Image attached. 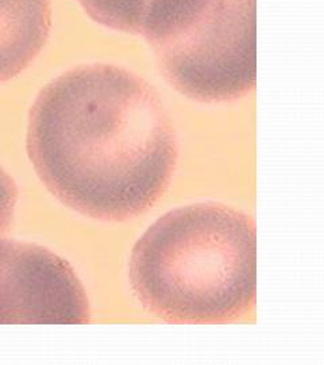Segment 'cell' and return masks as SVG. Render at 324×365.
I'll return each instance as SVG.
<instances>
[{"instance_id":"cell-1","label":"cell","mask_w":324,"mask_h":365,"mask_svg":"<svg viewBox=\"0 0 324 365\" xmlns=\"http://www.w3.org/2000/svg\"><path fill=\"white\" fill-rule=\"evenodd\" d=\"M27 152L53 195L103 221L150 209L177 161L173 125L155 88L105 64L72 69L41 91Z\"/></svg>"},{"instance_id":"cell-2","label":"cell","mask_w":324,"mask_h":365,"mask_svg":"<svg viewBox=\"0 0 324 365\" xmlns=\"http://www.w3.org/2000/svg\"><path fill=\"white\" fill-rule=\"evenodd\" d=\"M130 282L143 307L170 324L238 321L256 303V225L219 203L172 210L132 249Z\"/></svg>"},{"instance_id":"cell-3","label":"cell","mask_w":324,"mask_h":365,"mask_svg":"<svg viewBox=\"0 0 324 365\" xmlns=\"http://www.w3.org/2000/svg\"><path fill=\"white\" fill-rule=\"evenodd\" d=\"M141 31L169 83L191 99L234 101L256 86V0H152Z\"/></svg>"},{"instance_id":"cell-4","label":"cell","mask_w":324,"mask_h":365,"mask_svg":"<svg viewBox=\"0 0 324 365\" xmlns=\"http://www.w3.org/2000/svg\"><path fill=\"white\" fill-rule=\"evenodd\" d=\"M51 0H0V81L31 64L51 31Z\"/></svg>"},{"instance_id":"cell-5","label":"cell","mask_w":324,"mask_h":365,"mask_svg":"<svg viewBox=\"0 0 324 365\" xmlns=\"http://www.w3.org/2000/svg\"><path fill=\"white\" fill-rule=\"evenodd\" d=\"M93 21L104 26L141 33L143 18L152 0H78Z\"/></svg>"},{"instance_id":"cell-6","label":"cell","mask_w":324,"mask_h":365,"mask_svg":"<svg viewBox=\"0 0 324 365\" xmlns=\"http://www.w3.org/2000/svg\"><path fill=\"white\" fill-rule=\"evenodd\" d=\"M18 191L13 179L0 168V237L9 230L13 221Z\"/></svg>"}]
</instances>
